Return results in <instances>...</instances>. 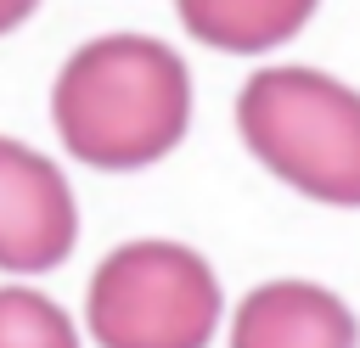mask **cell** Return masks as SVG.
<instances>
[{"mask_svg": "<svg viewBox=\"0 0 360 348\" xmlns=\"http://www.w3.org/2000/svg\"><path fill=\"white\" fill-rule=\"evenodd\" d=\"M62 146L90 168H146L180 146L191 118L186 62L146 34H107L68 56L51 90Z\"/></svg>", "mask_w": 360, "mask_h": 348, "instance_id": "obj_1", "label": "cell"}, {"mask_svg": "<svg viewBox=\"0 0 360 348\" xmlns=\"http://www.w3.org/2000/svg\"><path fill=\"white\" fill-rule=\"evenodd\" d=\"M253 157L315 202L360 208V95L315 67H264L236 101Z\"/></svg>", "mask_w": 360, "mask_h": 348, "instance_id": "obj_2", "label": "cell"}, {"mask_svg": "<svg viewBox=\"0 0 360 348\" xmlns=\"http://www.w3.org/2000/svg\"><path fill=\"white\" fill-rule=\"evenodd\" d=\"M219 281L180 241H129L90 275V331L101 348H208Z\"/></svg>", "mask_w": 360, "mask_h": 348, "instance_id": "obj_3", "label": "cell"}, {"mask_svg": "<svg viewBox=\"0 0 360 348\" xmlns=\"http://www.w3.org/2000/svg\"><path fill=\"white\" fill-rule=\"evenodd\" d=\"M79 241V213L62 168L0 135V269H56Z\"/></svg>", "mask_w": 360, "mask_h": 348, "instance_id": "obj_4", "label": "cell"}, {"mask_svg": "<svg viewBox=\"0 0 360 348\" xmlns=\"http://www.w3.org/2000/svg\"><path fill=\"white\" fill-rule=\"evenodd\" d=\"M231 348H360V326L326 286L270 281L242 297Z\"/></svg>", "mask_w": 360, "mask_h": 348, "instance_id": "obj_5", "label": "cell"}, {"mask_svg": "<svg viewBox=\"0 0 360 348\" xmlns=\"http://www.w3.org/2000/svg\"><path fill=\"white\" fill-rule=\"evenodd\" d=\"M174 11L202 45L270 51L315 17V0H174Z\"/></svg>", "mask_w": 360, "mask_h": 348, "instance_id": "obj_6", "label": "cell"}, {"mask_svg": "<svg viewBox=\"0 0 360 348\" xmlns=\"http://www.w3.org/2000/svg\"><path fill=\"white\" fill-rule=\"evenodd\" d=\"M0 348H79V337L51 297L28 286H0Z\"/></svg>", "mask_w": 360, "mask_h": 348, "instance_id": "obj_7", "label": "cell"}, {"mask_svg": "<svg viewBox=\"0 0 360 348\" xmlns=\"http://www.w3.org/2000/svg\"><path fill=\"white\" fill-rule=\"evenodd\" d=\"M34 6H39V0H0V34H11V28L34 11Z\"/></svg>", "mask_w": 360, "mask_h": 348, "instance_id": "obj_8", "label": "cell"}]
</instances>
